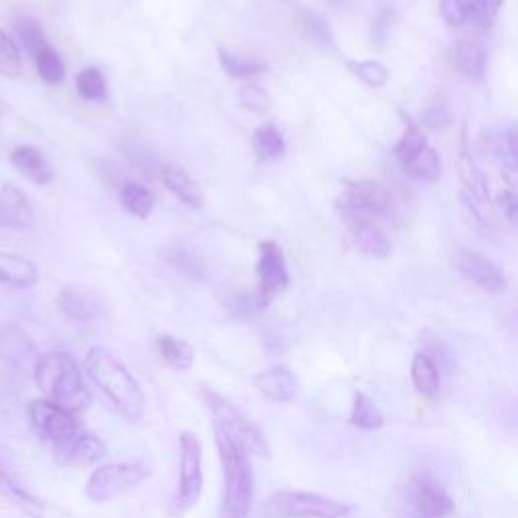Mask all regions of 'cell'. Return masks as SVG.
Wrapping results in <instances>:
<instances>
[{
  "instance_id": "1",
  "label": "cell",
  "mask_w": 518,
  "mask_h": 518,
  "mask_svg": "<svg viewBox=\"0 0 518 518\" xmlns=\"http://www.w3.org/2000/svg\"><path fill=\"white\" fill-rule=\"evenodd\" d=\"M83 369L124 419L132 423H140L144 419L146 395L136 377L116 353L104 347H94L85 355Z\"/></svg>"
},
{
  "instance_id": "2",
  "label": "cell",
  "mask_w": 518,
  "mask_h": 518,
  "mask_svg": "<svg viewBox=\"0 0 518 518\" xmlns=\"http://www.w3.org/2000/svg\"><path fill=\"white\" fill-rule=\"evenodd\" d=\"M213 434L223 466V498L219 518H247L255 496L251 456L217 425H213Z\"/></svg>"
},
{
  "instance_id": "3",
  "label": "cell",
  "mask_w": 518,
  "mask_h": 518,
  "mask_svg": "<svg viewBox=\"0 0 518 518\" xmlns=\"http://www.w3.org/2000/svg\"><path fill=\"white\" fill-rule=\"evenodd\" d=\"M33 379L47 401L75 415L92 403V393L85 387L75 359L63 351L39 355Z\"/></svg>"
},
{
  "instance_id": "4",
  "label": "cell",
  "mask_w": 518,
  "mask_h": 518,
  "mask_svg": "<svg viewBox=\"0 0 518 518\" xmlns=\"http://www.w3.org/2000/svg\"><path fill=\"white\" fill-rule=\"evenodd\" d=\"M203 488V446L195 431L185 429L179 436V482L175 498L170 500L168 506V516L181 518L189 514L199 504Z\"/></svg>"
},
{
  "instance_id": "5",
  "label": "cell",
  "mask_w": 518,
  "mask_h": 518,
  "mask_svg": "<svg viewBox=\"0 0 518 518\" xmlns=\"http://www.w3.org/2000/svg\"><path fill=\"white\" fill-rule=\"evenodd\" d=\"M353 506L316 492L280 490L259 506L264 518H347Z\"/></svg>"
},
{
  "instance_id": "6",
  "label": "cell",
  "mask_w": 518,
  "mask_h": 518,
  "mask_svg": "<svg viewBox=\"0 0 518 518\" xmlns=\"http://www.w3.org/2000/svg\"><path fill=\"white\" fill-rule=\"evenodd\" d=\"M203 397L213 415V425L223 429L225 434L231 440H235L249 456H257V458L270 456V446L262 431H259V427L253 425L229 399H225L223 395H219L209 387H205Z\"/></svg>"
},
{
  "instance_id": "7",
  "label": "cell",
  "mask_w": 518,
  "mask_h": 518,
  "mask_svg": "<svg viewBox=\"0 0 518 518\" xmlns=\"http://www.w3.org/2000/svg\"><path fill=\"white\" fill-rule=\"evenodd\" d=\"M27 419L33 434L45 446H49L53 454H59L63 448H67L83 431L75 413L47 399L31 401L27 407Z\"/></svg>"
},
{
  "instance_id": "8",
  "label": "cell",
  "mask_w": 518,
  "mask_h": 518,
  "mask_svg": "<svg viewBox=\"0 0 518 518\" xmlns=\"http://www.w3.org/2000/svg\"><path fill=\"white\" fill-rule=\"evenodd\" d=\"M39 353L35 342L19 326H0V375L11 387L27 385L29 375L35 373Z\"/></svg>"
},
{
  "instance_id": "9",
  "label": "cell",
  "mask_w": 518,
  "mask_h": 518,
  "mask_svg": "<svg viewBox=\"0 0 518 518\" xmlns=\"http://www.w3.org/2000/svg\"><path fill=\"white\" fill-rule=\"evenodd\" d=\"M150 470L140 462H110L98 466L85 484V496L92 502H110L146 482Z\"/></svg>"
},
{
  "instance_id": "10",
  "label": "cell",
  "mask_w": 518,
  "mask_h": 518,
  "mask_svg": "<svg viewBox=\"0 0 518 518\" xmlns=\"http://www.w3.org/2000/svg\"><path fill=\"white\" fill-rule=\"evenodd\" d=\"M257 280H259L257 298H259V304H262V308L270 306L290 286L286 255L276 241L259 243Z\"/></svg>"
},
{
  "instance_id": "11",
  "label": "cell",
  "mask_w": 518,
  "mask_h": 518,
  "mask_svg": "<svg viewBox=\"0 0 518 518\" xmlns=\"http://www.w3.org/2000/svg\"><path fill=\"white\" fill-rule=\"evenodd\" d=\"M336 207L340 213H359L365 217L385 219L393 213V197L391 193L377 181H357L349 183L344 193L336 199Z\"/></svg>"
},
{
  "instance_id": "12",
  "label": "cell",
  "mask_w": 518,
  "mask_h": 518,
  "mask_svg": "<svg viewBox=\"0 0 518 518\" xmlns=\"http://www.w3.org/2000/svg\"><path fill=\"white\" fill-rule=\"evenodd\" d=\"M456 270L486 294H504L508 288L504 272L490 257L476 249H460L456 255Z\"/></svg>"
},
{
  "instance_id": "13",
  "label": "cell",
  "mask_w": 518,
  "mask_h": 518,
  "mask_svg": "<svg viewBox=\"0 0 518 518\" xmlns=\"http://www.w3.org/2000/svg\"><path fill=\"white\" fill-rule=\"evenodd\" d=\"M409 500L419 516L444 518L454 510V498L448 488L434 476H419L411 484Z\"/></svg>"
},
{
  "instance_id": "14",
  "label": "cell",
  "mask_w": 518,
  "mask_h": 518,
  "mask_svg": "<svg viewBox=\"0 0 518 518\" xmlns=\"http://www.w3.org/2000/svg\"><path fill=\"white\" fill-rule=\"evenodd\" d=\"M344 225H347L355 245L373 259H387L393 251V245L385 231L371 219L359 213H340Z\"/></svg>"
},
{
  "instance_id": "15",
  "label": "cell",
  "mask_w": 518,
  "mask_h": 518,
  "mask_svg": "<svg viewBox=\"0 0 518 518\" xmlns=\"http://www.w3.org/2000/svg\"><path fill=\"white\" fill-rule=\"evenodd\" d=\"M57 306L67 318L75 322H90L102 312L100 296L79 284H65L57 294Z\"/></svg>"
},
{
  "instance_id": "16",
  "label": "cell",
  "mask_w": 518,
  "mask_h": 518,
  "mask_svg": "<svg viewBox=\"0 0 518 518\" xmlns=\"http://www.w3.org/2000/svg\"><path fill=\"white\" fill-rule=\"evenodd\" d=\"M11 164L19 175H23L29 183H33L37 187H45V185L53 183V179H55L53 166L49 164L47 156L31 144L17 146L11 152Z\"/></svg>"
},
{
  "instance_id": "17",
  "label": "cell",
  "mask_w": 518,
  "mask_h": 518,
  "mask_svg": "<svg viewBox=\"0 0 518 518\" xmlns=\"http://www.w3.org/2000/svg\"><path fill=\"white\" fill-rule=\"evenodd\" d=\"M106 456L104 442L92 434V431H81V434L59 454H55L57 462L67 468H88L98 464Z\"/></svg>"
},
{
  "instance_id": "18",
  "label": "cell",
  "mask_w": 518,
  "mask_h": 518,
  "mask_svg": "<svg viewBox=\"0 0 518 518\" xmlns=\"http://www.w3.org/2000/svg\"><path fill=\"white\" fill-rule=\"evenodd\" d=\"M33 209L27 195L15 185L0 189V229H29L33 225Z\"/></svg>"
},
{
  "instance_id": "19",
  "label": "cell",
  "mask_w": 518,
  "mask_h": 518,
  "mask_svg": "<svg viewBox=\"0 0 518 518\" xmlns=\"http://www.w3.org/2000/svg\"><path fill=\"white\" fill-rule=\"evenodd\" d=\"M255 389L274 403H290L298 395V379L288 367H272L253 377Z\"/></svg>"
},
{
  "instance_id": "20",
  "label": "cell",
  "mask_w": 518,
  "mask_h": 518,
  "mask_svg": "<svg viewBox=\"0 0 518 518\" xmlns=\"http://www.w3.org/2000/svg\"><path fill=\"white\" fill-rule=\"evenodd\" d=\"M162 185L175 195L181 203L193 209H201L205 205L203 191L197 181L191 177V172L179 164H166L160 170Z\"/></svg>"
},
{
  "instance_id": "21",
  "label": "cell",
  "mask_w": 518,
  "mask_h": 518,
  "mask_svg": "<svg viewBox=\"0 0 518 518\" xmlns=\"http://www.w3.org/2000/svg\"><path fill=\"white\" fill-rule=\"evenodd\" d=\"M0 496L7 502H11L15 508H19L29 518H43L45 516V504L23 484L19 482L7 468L0 462Z\"/></svg>"
},
{
  "instance_id": "22",
  "label": "cell",
  "mask_w": 518,
  "mask_h": 518,
  "mask_svg": "<svg viewBox=\"0 0 518 518\" xmlns=\"http://www.w3.org/2000/svg\"><path fill=\"white\" fill-rule=\"evenodd\" d=\"M39 282V270L31 259L0 251V286L13 288H33Z\"/></svg>"
},
{
  "instance_id": "23",
  "label": "cell",
  "mask_w": 518,
  "mask_h": 518,
  "mask_svg": "<svg viewBox=\"0 0 518 518\" xmlns=\"http://www.w3.org/2000/svg\"><path fill=\"white\" fill-rule=\"evenodd\" d=\"M454 65L470 81H484L488 73V49L472 39H460L454 47Z\"/></svg>"
},
{
  "instance_id": "24",
  "label": "cell",
  "mask_w": 518,
  "mask_h": 518,
  "mask_svg": "<svg viewBox=\"0 0 518 518\" xmlns=\"http://www.w3.org/2000/svg\"><path fill=\"white\" fill-rule=\"evenodd\" d=\"M456 168H458V177L460 183L464 185L466 193L480 205H486L490 199V191H488V179L482 172V168L478 166V162L474 160V156L470 154V150L466 148V144H462L458 160H456Z\"/></svg>"
},
{
  "instance_id": "25",
  "label": "cell",
  "mask_w": 518,
  "mask_h": 518,
  "mask_svg": "<svg viewBox=\"0 0 518 518\" xmlns=\"http://www.w3.org/2000/svg\"><path fill=\"white\" fill-rule=\"evenodd\" d=\"M411 383L415 393L425 399H431L440 393V369L427 353H415L411 361Z\"/></svg>"
},
{
  "instance_id": "26",
  "label": "cell",
  "mask_w": 518,
  "mask_h": 518,
  "mask_svg": "<svg viewBox=\"0 0 518 518\" xmlns=\"http://www.w3.org/2000/svg\"><path fill=\"white\" fill-rule=\"evenodd\" d=\"M156 349L162 357V361L175 371H189L195 365V349L193 344L172 336V334H162L156 338Z\"/></svg>"
},
{
  "instance_id": "27",
  "label": "cell",
  "mask_w": 518,
  "mask_h": 518,
  "mask_svg": "<svg viewBox=\"0 0 518 518\" xmlns=\"http://www.w3.org/2000/svg\"><path fill=\"white\" fill-rule=\"evenodd\" d=\"M251 146L257 158L262 160H278L286 154V140L276 124L257 126L251 134Z\"/></svg>"
},
{
  "instance_id": "28",
  "label": "cell",
  "mask_w": 518,
  "mask_h": 518,
  "mask_svg": "<svg viewBox=\"0 0 518 518\" xmlns=\"http://www.w3.org/2000/svg\"><path fill=\"white\" fill-rule=\"evenodd\" d=\"M349 423L363 431H375L385 425V415L369 395H365L363 391H355Z\"/></svg>"
},
{
  "instance_id": "29",
  "label": "cell",
  "mask_w": 518,
  "mask_h": 518,
  "mask_svg": "<svg viewBox=\"0 0 518 518\" xmlns=\"http://www.w3.org/2000/svg\"><path fill=\"white\" fill-rule=\"evenodd\" d=\"M217 57H219L221 69L233 79H253V77L262 75L268 69V65L264 61L231 53L223 47L217 49Z\"/></svg>"
},
{
  "instance_id": "30",
  "label": "cell",
  "mask_w": 518,
  "mask_h": 518,
  "mask_svg": "<svg viewBox=\"0 0 518 518\" xmlns=\"http://www.w3.org/2000/svg\"><path fill=\"white\" fill-rule=\"evenodd\" d=\"M403 172L413 181L436 183L442 175V158H440L438 150L427 146L417 158H413L409 164L403 166Z\"/></svg>"
},
{
  "instance_id": "31",
  "label": "cell",
  "mask_w": 518,
  "mask_h": 518,
  "mask_svg": "<svg viewBox=\"0 0 518 518\" xmlns=\"http://www.w3.org/2000/svg\"><path fill=\"white\" fill-rule=\"evenodd\" d=\"M120 201L122 207L138 217V219H148L152 209H154V195L152 191H148L144 185L134 183V181H126L120 187Z\"/></svg>"
},
{
  "instance_id": "32",
  "label": "cell",
  "mask_w": 518,
  "mask_h": 518,
  "mask_svg": "<svg viewBox=\"0 0 518 518\" xmlns=\"http://www.w3.org/2000/svg\"><path fill=\"white\" fill-rule=\"evenodd\" d=\"M75 88L85 102H104L108 96V81L96 67H85L75 77Z\"/></svg>"
},
{
  "instance_id": "33",
  "label": "cell",
  "mask_w": 518,
  "mask_h": 518,
  "mask_svg": "<svg viewBox=\"0 0 518 518\" xmlns=\"http://www.w3.org/2000/svg\"><path fill=\"white\" fill-rule=\"evenodd\" d=\"M15 31H17V35H19V39H21V43H23V47L29 53L31 59H35L41 51L51 47L43 29H41V25H39V21H35L33 17L17 19Z\"/></svg>"
},
{
  "instance_id": "34",
  "label": "cell",
  "mask_w": 518,
  "mask_h": 518,
  "mask_svg": "<svg viewBox=\"0 0 518 518\" xmlns=\"http://www.w3.org/2000/svg\"><path fill=\"white\" fill-rule=\"evenodd\" d=\"M347 69L371 90H381L389 83V69L381 61H377V59L349 61Z\"/></svg>"
},
{
  "instance_id": "35",
  "label": "cell",
  "mask_w": 518,
  "mask_h": 518,
  "mask_svg": "<svg viewBox=\"0 0 518 518\" xmlns=\"http://www.w3.org/2000/svg\"><path fill=\"white\" fill-rule=\"evenodd\" d=\"M425 148H427L425 134L417 126L409 124L407 130L403 132V136L399 138V142L393 146V156L401 162V166H405L413 158H417Z\"/></svg>"
},
{
  "instance_id": "36",
  "label": "cell",
  "mask_w": 518,
  "mask_h": 518,
  "mask_svg": "<svg viewBox=\"0 0 518 518\" xmlns=\"http://www.w3.org/2000/svg\"><path fill=\"white\" fill-rule=\"evenodd\" d=\"M35 65H37V71L41 75V79L47 83V85H61L65 81V63L61 59V55L49 47L45 51H41L35 59Z\"/></svg>"
},
{
  "instance_id": "37",
  "label": "cell",
  "mask_w": 518,
  "mask_h": 518,
  "mask_svg": "<svg viewBox=\"0 0 518 518\" xmlns=\"http://www.w3.org/2000/svg\"><path fill=\"white\" fill-rule=\"evenodd\" d=\"M300 25H302L306 37L312 43H316V45H320L324 49H332L334 47V37H332L330 29H328V23L318 13L306 11V9L300 11Z\"/></svg>"
},
{
  "instance_id": "38",
  "label": "cell",
  "mask_w": 518,
  "mask_h": 518,
  "mask_svg": "<svg viewBox=\"0 0 518 518\" xmlns=\"http://www.w3.org/2000/svg\"><path fill=\"white\" fill-rule=\"evenodd\" d=\"M23 73V57L19 47L0 29V75L17 79Z\"/></svg>"
},
{
  "instance_id": "39",
  "label": "cell",
  "mask_w": 518,
  "mask_h": 518,
  "mask_svg": "<svg viewBox=\"0 0 518 518\" xmlns=\"http://www.w3.org/2000/svg\"><path fill=\"white\" fill-rule=\"evenodd\" d=\"M472 0H440V17L448 27H462L472 21Z\"/></svg>"
},
{
  "instance_id": "40",
  "label": "cell",
  "mask_w": 518,
  "mask_h": 518,
  "mask_svg": "<svg viewBox=\"0 0 518 518\" xmlns=\"http://www.w3.org/2000/svg\"><path fill=\"white\" fill-rule=\"evenodd\" d=\"M239 104L253 114H266L272 108V98L264 88H259L255 83H249L239 90Z\"/></svg>"
},
{
  "instance_id": "41",
  "label": "cell",
  "mask_w": 518,
  "mask_h": 518,
  "mask_svg": "<svg viewBox=\"0 0 518 518\" xmlns=\"http://www.w3.org/2000/svg\"><path fill=\"white\" fill-rule=\"evenodd\" d=\"M450 120H452L450 108L440 98H436L434 102H429L427 108L423 110V116H421V124L429 130H442L450 124Z\"/></svg>"
},
{
  "instance_id": "42",
  "label": "cell",
  "mask_w": 518,
  "mask_h": 518,
  "mask_svg": "<svg viewBox=\"0 0 518 518\" xmlns=\"http://www.w3.org/2000/svg\"><path fill=\"white\" fill-rule=\"evenodd\" d=\"M472 5H474V15L470 23L478 25V29H490L504 5V0H472Z\"/></svg>"
},
{
  "instance_id": "43",
  "label": "cell",
  "mask_w": 518,
  "mask_h": 518,
  "mask_svg": "<svg viewBox=\"0 0 518 518\" xmlns=\"http://www.w3.org/2000/svg\"><path fill=\"white\" fill-rule=\"evenodd\" d=\"M498 207L510 217V219H518V191L514 189H504L498 193Z\"/></svg>"
},
{
  "instance_id": "44",
  "label": "cell",
  "mask_w": 518,
  "mask_h": 518,
  "mask_svg": "<svg viewBox=\"0 0 518 518\" xmlns=\"http://www.w3.org/2000/svg\"><path fill=\"white\" fill-rule=\"evenodd\" d=\"M508 148H510L512 156L516 158V164H518V124L508 134Z\"/></svg>"
},
{
  "instance_id": "45",
  "label": "cell",
  "mask_w": 518,
  "mask_h": 518,
  "mask_svg": "<svg viewBox=\"0 0 518 518\" xmlns=\"http://www.w3.org/2000/svg\"><path fill=\"white\" fill-rule=\"evenodd\" d=\"M330 3H342V0H330Z\"/></svg>"
},
{
  "instance_id": "46",
  "label": "cell",
  "mask_w": 518,
  "mask_h": 518,
  "mask_svg": "<svg viewBox=\"0 0 518 518\" xmlns=\"http://www.w3.org/2000/svg\"><path fill=\"white\" fill-rule=\"evenodd\" d=\"M419 518H429V516H419Z\"/></svg>"
}]
</instances>
